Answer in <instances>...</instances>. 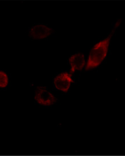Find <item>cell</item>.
<instances>
[{
  "label": "cell",
  "instance_id": "obj_1",
  "mask_svg": "<svg viewBox=\"0 0 125 156\" xmlns=\"http://www.w3.org/2000/svg\"><path fill=\"white\" fill-rule=\"evenodd\" d=\"M121 22V20H118L114 25L112 31L109 34L108 37L98 42L92 48L89 55L87 64L85 69L86 71L98 67L104 60L108 52L109 47L112 35L115 33L116 29L120 26Z\"/></svg>",
  "mask_w": 125,
  "mask_h": 156
},
{
  "label": "cell",
  "instance_id": "obj_2",
  "mask_svg": "<svg viewBox=\"0 0 125 156\" xmlns=\"http://www.w3.org/2000/svg\"><path fill=\"white\" fill-rule=\"evenodd\" d=\"M35 101L42 106H49L56 102V98L45 87H37L35 91Z\"/></svg>",
  "mask_w": 125,
  "mask_h": 156
},
{
  "label": "cell",
  "instance_id": "obj_3",
  "mask_svg": "<svg viewBox=\"0 0 125 156\" xmlns=\"http://www.w3.org/2000/svg\"><path fill=\"white\" fill-rule=\"evenodd\" d=\"M73 82L72 74L65 72L56 76L54 79V84L55 87L62 92L67 93L70 90L71 83Z\"/></svg>",
  "mask_w": 125,
  "mask_h": 156
},
{
  "label": "cell",
  "instance_id": "obj_4",
  "mask_svg": "<svg viewBox=\"0 0 125 156\" xmlns=\"http://www.w3.org/2000/svg\"><path fill=\"white\" fill-rule=\"evenodd\" d=\"M52 31V29L46 25H37L30 29L29 35L34 39H43L50 36Z\"/></svg>",
  "mask_w": 125,
  "mask_h": 156
},
{
  "label": "cell",
  "instance_id": "obj_5",
  "mask_svg": "<svg viewBox=\"0 0 125 156\" xmlns=\"http://www.w3.org/2000/svg\"><path fill=\"white\" fill-rule=\"evenodd\" d=\"M69 62L71 65L70 74H72L76 70H81L85 66V56L81 53L75 54L71 56L69 58Z\"/></svg>",
  "mask_w": 125,
  "mask_h": 156
},
{
  "label": "cell",
  "instance_id": "obj_6",
  "mask_svg": "<svg viewBox=\"0 0 125 156\" xmlns=\"http://www.w3.org/2000/svg\"><path fill=\"white\" fill-rule=\"evenodd\" d=\"M8 75L2 71H0V88H5L8 85Z\"/></svg>",
  "mask_w": 125,
  "mask_h": 156
}]
</instances>
